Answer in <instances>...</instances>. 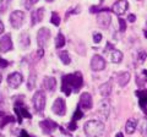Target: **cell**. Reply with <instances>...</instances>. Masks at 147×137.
I'll list each match as a JSON object with an SVG mask.
<instances>
[{"label": "cell", "mask_w": 147, "mask_h": 137, "mask_svg": "<svg viewBox=\"0 0 147 137\" xmlns=\"http://www.w3.org/2000/svg\"><path fill=\"white\" fill-rule=\"evenodd\" d=\"M1 80H3V76H1V74H0V83H1Z\"/></svg>", "instance_id": "obj_46"}, {"label": "cell", "mask_w": 147, "mask_h": 137, "mask_svg": "<svg viewBox=\"0 0 147 137\" xmlns=\"http://www.w3.org/2000/svg\"><path fill=\"white\" fill-rule=\"evenodd\" d=\"M0 137H4V136H3V135H0Z\"/></svg>", "instance_id": "obj_48"}, {"label": "cell", "mask_w": 147, "mask_h": 137, "mask_svg": "<svg viewBox=\"0 0 147 137\" xmlns=\"http://www.w3.org/2000/svg\"><path fill=\"white\" fill-rule=\"evenodd\" d=\"M84 85V77L81 72L76 71L74 74H69L63 76V86H61V92H64L66 95H70L71 92H79L80 88Z\"/></svg>", "instance_id": "obj_1"}, {"label": "cell", "mask_w": 147, "mask_h": 137, "mask_svg": "<svg viewBox=\"0 0 147 137\" xmlns=\"http://www.w3.org/2000/svg\"><path fill=\"white\" fill-rule=\"evenodd\" d=\"M115 137H124V135H123V132H118V134L115 135Z\"/></svg>", "instance_id": "obj_42"}, {"label": "cell", "mask_w": 147, "mask_h": 137, "mask_svg": "<svg viewBox=\"0 0 147 137\" xmlns=\"http://www.w3.org/2000/svg\"><path fill=\"white\" fill-rule=\"evenodd\" d=\"M136 126H137L136 119H129V120L126 121V125H125V131H126V134H129V135L134 134L135 130H136Z\"/></svg>", "instance_id": "obj_22"}, {"label": "cell", "mask_w": 147, "mask_h": 137, "mask_svg": "<svg viewBox=\"0 0 147 137\" xmlns=\"http://www.w3.org/2000/svg\"><path fill=\"white\" fill-rule=\"evenodd\" d=\"M52 110L54 114L57 115H65L66 114V104H65V100L63 98H57L55 102L53 103V107H52Z\"/></svg>", "instance_id": "obj_7"}, {"label": "cell", "mask_w": 147, "mask_h": 137, "mask_svg": "<svg viewBox=\"0 0 147 137\" xmlns=\"http://www.w3.org/2000/svg\"><path fill=\"white\" fill-rule=\"evenodd\" d=\"M144 34H145V37L147 38V30H146V31H144Z\"/></svg>", "instance_id": "obj_45"}, {"label": "cell", "mask_w": 147, "mask_h": 137, "mask_svg": "<svg viewBox=\"0 0 147 137\" xmlns=\"http://www.w3.org/2000/svg\"><path fill=\"white\" fill-rule=\"evenodd\" d=\"M105 67V60L100 55H93L91 59V68L93 71H102Z\"/></svg>", "instance_id": "obj_10"}, {"label": "cell", "mask_w": 147, "mask_h": 137, "mask_svg": "<svg viewBox=\"0 0 147 137\" xmlns=\"http://www.w3.org/2000/svg\"><path fill=\"white\" fill-rule=\"evenodd\" d=\"M136 95L140 97V107L147 114V91H137Z\"/></svg>", "instance_id": "obj_19"}, {"label": "cell", "mask_w": 147, "mask_h": 137, "mask_svg": "<svg viewBox=\"0 0 147 137\" xmlns=\"http://www.w3.org/2000/svg\"><path fill=\"white\" fill-rule=\"evenodd\" d=\"M13 110H15L16 115H17L18 124H21L22 119H24V118H27V119L32 118V115L28 113V109H27L26 105H25L24 100H21V99H16L15 100V107H13Z\"/></svg>", "instance_id": "obj_3"}, {"label": "cell", "mask_w": 147, "mask_h": 137, "mask_svg": "<svg viewBox=\"0 0 147 137\" xmlns=\"http://www.w3.org/2000/svg\"><path fill=\"white\" fill-rule=\"evenodd\" d=\"M10 3L11 0H0V13H4L7 10L10 6Z\"/></svg>", "instance_id": "obj_27"}, {"label": "cell", "mask_w": 147, "mask_h": 137, "mask_svg": "<svg viewBox=\"0 0 147 137\" xmlns=\"http://www.w3.org/2000/svg\"><path fill=\"white\" fill-rule=\"evenodd\" d=\"M39 126H40V129H42L44 135H50L58 127V124L55 121L50 120V119H44V120H42L39 122Z\"/></svg>", "instance_id": "obj_8"}, {"label": "cell", "mask_w": 147, "mask_h": 137, "mask_svg": "<svg viewBox=\"0 0 147 137\" xmlns=\"http://www.w3.org/2000/svg\"><path fill=\"white\" fill-rule=\"evenodd\" d=\"M131 79V76L129 72H121V74H119L118 77H117V80H118V83L120 87H125V86L129 83V81H130Z\"/></svg>", "instance_id": "obj_20"}, {"label": "cell", "mask_w": 147, "mask_h": 137, "mask_svg": "<svg viewBox=\"0 0 147 137\" xmlns=\"http://www.w3.org/2000/svg\"><path fill=\"white\" fill-rule=\"evenodd\" d=\"M49 38H50V31L48 28H45V27L44 28H40L38 31V33H37V43H38L40 48L47 47Z\"/></svg>", "instance_id": "obj_6"}, {"label": "cell", "mask_w": 147, "mask_h": 137, "mask_svg": "<svg viewBox=\"0 0 147 137\" xmlns=\"http://www.w3.org/2000/svg\"><path fill=\"white\" fill-rule=\"evenodd\" d=\"M24 20H25V12L24 11L16 10L10 15V24L13 28H16V30H18L22 26Z\"/></svg>", "instance_id": "obj_5"}, {"label": "cell", "mask_w": 147, "mask_h": 137, "mask_svg": "<svg viewBox=\"0 0 147 137\" xmlns=\"http://www.w3.org/2000/svg\"><path fill=\"white\" fill-rule=\"evenodd\" d=\"M119 30L121 32H124L126 30V22H125V20H123L121 17H119Z\"/></svg>", "instance_id": "obj_31"}, {"label": "cell", "mask_w": 147, "mask_h": 137, "mask_svg": "<svg viewBox=\"0 0 147 137\" xmlns=\"http://www.w3.org/2000/svg\"><path fill=\"white\" fill-rule=\"evenodd\" d=\"M32 102H33V105H34V109L38 113H40L44 109L45 107V95L42 91H37L34 93L33 98H32Z\"/></svg>", "instance_id": "obj_4"}, {"label": "cell", "mask_w": 147, "mask_h": 137, "mask_svg": "<svg viewBox=\"0 0 147 137\" xmlns=\"http://www.w3.org/2000/svg\"><path fill=\"white\" fill-rule=\"evenodd\" d=\"M24 81V77L20 72H12L7 76V85L10 86L11 88H18Z\"/></svg>", "instance_id": "obj_9"}, {"label": "cell", "mask_w": 147, "mask_h": 137, "mask_svg": "<svg viewBox=\"0 0 147 137\" xmlns=\"http://www.w3.org/2000/svg\"><path fill=\"white\" fill-rule=\"evenodd\" d=\"M12 49V40L10 33H6L0 38V52L1 53H7Z\"/></svg>", "instance_id": "obj_11"}, {"label": "cell", "mask_w": 147, "mask_h": 137, "mask_svg": "<svg viewBox=\"0 0 147 137\" xmlns=\"http://www.w3.org/2000/svg\"><path fill=\"white\" fill-rule=\"evenodd\" d=\"M140 132H141V134H142V135H144V134H146V132H147V121H146V120H144V121H142V122H141Z\"/></svg>", "instance_id": "obj_33"}, {"label": "cell", "mask_w": 147, "mask_h": 137, "mask_svg": "<svg viewBox=\"0 0 147 137\" xmlns=\"http://www.w3.org/2000/svg\"><path fill=\"white\" fill-rule=\"evenodd\" d=\"M9 65V62L5 60V59H0V67L1 68H5Z\"/></svg>", "instance_id": "obj_37"}, {"label": "cell", "mask_w": 147, "mask_h": 137, "mask_svg": "<svg viewBox=\"0 0 147 137\" xmlns=\"http://www.w3.org/2000/svg\"><path fill=\"white\" fill-rule=\"evenodd\" d=\"M127 20H129V22L134 24V22L136 21V16H135V15H132V13H130V15H129V17H127Z\"/></svg>", "instance_id": "obj_38"}, {"label": "cell", "mask_w": 147, "mask_h": 137, "mask_svg": "<svg viewBox=\"0 0 147 137\" xmlns=\"http://www.w3.org/2000/svg\"><path fill=\"white\" fill-rule=\"evenodd\" d=\"M43 88H45L47 91H54L55 87H57V80L54 79V77H50V76H47V77H44V80H43Z\"/></svg>", "instance_id": "obj_18"}, {"label": "cell", "mask_w": 147, "mask_h": 137, "mask_svg": "<svg viewBox=\"0 0 147 137\" xmlns=\"http://www.w3.org/2000/svg\"><path fill=\"white\" fill-rule=\"evenodd\" d=\"M112 82H105V83L100 85L99 87V93L103 95V97H108L112 93Z\"/></svg>", "instance_id": "obj_21"}, {"label": "cell", "mask_w": 147, "mask_h": 137, "mask_svg": "<svg viewBox=\"0 0 147 137\" xmlns=\"http://www.w3.org/2000/svg\"><path fill=\"white\" fill-rule=\"evenodd\" d=\"M38 1V0H25V3H24V5L26 9H31L32 5H34V4Z\"/></svg>", "instance_id": "obj_32"}, {"label": "cell", "mask_w": 147, "mask_h": 137, "mask_svg": "<svg viewBox=\"0 0 147 137\" xmlns=\"http://www.w3.org/2000/svg\"><path fill=\"white\" fill-rule=\"evenodd\" d=\"M4 103V100H3V95L0 94V104H3Z\"/></svg>", "instance_id": "obj_44"}, {"label": "cell", "mask_w": 147, "mask_h": 137, "mask_svg": "<svg viewBox=\"0 0 147 137\" xmlns=\"http://www.w3.org/2000/svg\"><path fill=\"white\" fill-rule=\"evenodd\" d=\"M4 116H5V113H4V111H0V118H4Z\"/></svg>", "instance_id": "obj_43"}, {"label": "cell", "mask_w": 147, "mask_h": 137, "mask_svg": "<svg viewBox=\"0 0 147 137\" xmlns=\"http://www.w3.org/2000/svg\"><path fill=\"white\" fill-rule=\"evenodd\" d=\"M79 107H82L84 109H91L92 108V97L90 93H82L81 94V98H80V105Z\"/></svg>", "instance_id": "obj_16"}, {"label": "cell", "mask_w": 147, "mask_h": 137, "mask_svg": "<svg viewBox=\"0 0 147 137\" xmlns=\"http://www.w3.org/2000/svg\"><path fill=\"white\" fill-rule=\"evenodd\" d=\"M50 22L54 26H59L60 25V16L58 15V12H53L52 13V19H50Z\"/></svg>", "instance_id": "obj_29"}, {"label": "cell", "mask_w": 147, "mask_h": 137, "mask_svg": "<svg viewBox=\"0 0 147 137\" xmlns=\"http://www.w3.org/2000/svg\"><path fill=\"white\" fill-rule=\"evenodd\" d=\"M44 13H45L44 7H39V9H37V10H34L33 12H32V16H31L32 17V26L39 24V22L43 20Z\"/></svg>", "instance_id": "obj_14"}, {"label": "cell", "mask_w": 147, "mask_h": 137, "mask_svg": "<svg viewBox=\"0 0 147 137\" xmlns=\"http://www.w3.org/2000/svg\"><path fill=\"white\" fill-rule=\"evenodd\" d=\"M98 113L102 115V118L104 119H108L109 116V113H110V105L107 100H102L98 105Z\"/></svg>", "instance_id": "obj_17"}, {"label": "cell", "mask_w": 147, "mask_h": 137, "mask_svg": "<svg viewBox=\"0 0 147 137\" xmlns=\"http://www.w3.org/2000/svg\"><path fill=\"white\" fill-rule=\"evenodd\" d=\"M84 129H85V134L88 137H98L104 132V125L102 121L90 120L85 124Z\"/></svg>", "instance_id": "obj_2"}, {"label": "cell", "mask_w": 147, "mask_h": 137, "mask_svg": "<svg viewBox=\"0 0 147 137\" xmlns=\"http://www.w3.org/2000/svg\"><path fill=\"white\" fill-rule=\"evenodd\" d=\"M110 21H112V17H110L108 11H103V12L98 13V16H97V24L100 27H103V28H107V27L110 25Z\"/></svg>", "instance_id": "obj_13"}, {"label": "cell", "mask_w": 147, "mask_h": 137, "mask_svg": "<svg viewBox=\"0 0 147 137\" xmlns=\"http://www.w3.org/2000/svg\"><path fill=\"white\" fill-rule=\"evenodd\" d=\"M59 58H60L61 62L64 64V65H69V64L71 62V59L70 56H69V53L66 52V50H61L60 53H59Z\"/></svg>", "instance_id": "obj_25"}, {"label": "cell", "mask_w": 147, "mask_h": 137, "mask_svg": "<svg viewBox=\"0 0 147 137\" xmlns=\"http://www.w3.org/2000/svg\"><path fill=\"white\" fill-rule=\"evenodd\" d=\"M67 127H69V130L70 131H75L76 129H77V125H76V121H71L70 124L67 125Z\"/></svg>", "instance_id": "obj_36"}, {"label": "cell", "mask_w": 147, "mask_h": 137, "mask_svg": "<svg viewBox=\"0 0 147 137\" xmlns=\"http://www.w3.org/2000/svg\"><path fill=\"white\" fill-rule=\"evenodd\" d=\"M146 58H147V53L145 52V50L140 52V54H139V60H140L141 62H144V61L146 60Z\"/></svg>", "instance_id": "obj_34"}, {"label": "cell", "mask_w": 147, "mask_h": 137, "mask_svg": "<svg viewBox=\"0 0 147 137\" xmlns=\"http://www.w3.org/2000/svg\"><path fill=\"white\" fill-rule=\"evenodd\" d=\"M84 118V111L80 109V107H77L76 109V111L74 113V115H72V121H77V120H80V119Z\"/></svg>", "instance_id": "obj_28"}, {"label": "cell", "mask_w": 147, "mask_h": 137, "mask_svg": "<svg viewBox=\"0 0 147 137\" xmlns=\"http://www.w3.org/2000/svg\"><path fill=\"white\" fill-rule=\"evenodd\" d=\"M45 1H48V3H52V1H54V0H45Z\"/></svg>", "instance_id": "obj_47"}, {"label": "cell", "mask_w": 147, "mask_h": 137, "mask_svg": "<svg viewBox=\"0 0 147 137\" xmlns=\"http://www.w3.org/2000/svg\"><path fill=\"white\" fill-rule=\"evenodd\" d=\"M20 137H31L28 134H27V132L25 131V130H22L21 132H20Z\"/></svg>", "instance_id": "obj_39"}, {"label": "cell", "mask_w": 147, "mask_h": 137, "mask_svg": "<svg viewBox=\"0 0 147 137\" xmlns=\"http://www.w3.org/2000/svg\"><path fill=\"white\" fill-rule=\"evenodd\" d=\"M36 79H37V76L36 74H31L30 77H28V81H27V88H28L30 91H32L34 88V86H36Z\"/></svg>", "instance_id": "obj_26"}, {"label": "cell", "mask_w": 147, "mask_h": 137, "mask_svg": "<svg viewBox=\"0 0 147 137\" xmlns=\"http://www.w3.org/2000/svg\"><path fill=\"white\" fill-rule=\"evenodd\" d=\"M142 75L146 76V80L145 81H147V70H142Z\"/></svg>", "instance_id": "obj_41"}, {"label": "cell", "mask_w": 147, "mask_h": 137, "mask_svg": "<svg viewBox=\"0 0 147 137\" xmlns=\"http://www.w3.org/2000/svg\"><path fill=\"white\" fill-rule=\"evenodd\" d=\"M65 43H66V40H65L64 34L61 33V32H59V33L57 34V38H55V47H57L58 49H60L65 45Z\"/></svg>", "instance_id": "obj_24"}, {"label": "cell", "mask_w": 147, "mask_h": 137, "mask_svg": "<svg viewBox=\"0 0 147 137\" xmlns=\"http://www.w3.org/2000/svg\"><path fill=\"white\" fill-rule=\"evenodd\" d=\"M15 121V118L13 116H6V118H4V119H1V122H0V127H3L5 126V125H7L9 122H13Z\"/></svg>", "instance_id": "obj_30"}, {"label": "cell", "mask_w": 147, "mask_h": 137, "mask_svg": "<svg viewBox=\"0 0 147 137\" xmlns=\"http://www.w3.org/2000/svg\"><path fill=\"white\" fill-rule=\"evenodd\" d=\"M107 54H109V58H110V61L114 62V64H119L121 60H123V54L120 50H118L115 48L108 50V52H105Z\"/></svg>", "instance_id": "obj_15"}, {"label": "cell", "mask_w": 147, "mask_h": 137, "mask_svg": "<svg viewBox=\"0 0 147 137\" xmlns=\"http://www.w3.org/2000/svg\"><path fill=\"white\" fill-rule=\"evenodd\" d=\"M30 44H31V42H30V36H28V33H21V36H20V45H21V48H28L30 47Z\"/></svg>", "instance_id": "obj_23"}, {"label": "cell", "mask_w": 147, "mask_h": 137, "mask_svg": "<svg viewBox=\"0 0 147 137\" xmlns=\"http://www.w3.org/2000/svg\"><path fill=\"white\" fill-rule=\"evenodd\" d=\"M93 40H94V43H99L100 40H102V34L100 33H94L93 34Z\"/></svg>", "instance_id": "obj_35"}, {"label": "cell", "mask_w": 147, "mask_h": 137, "mask_svg": "<svg viewBox=\"0 0 147 137\" xmlns=\"http://www.w3.org/2000/svg\"><path fill=\"white\" fill-rule=\"evenodd\" d=\"M127 7H129V3L126 0H118V1L113 5V12L118 16H121L126 12Z\"/></svg>", "instance_id": "obj_12"}, {"label": "cell", "mask_w": 147, "mask_h": 137, "mask_svg": "<svg viewBox=\"0 0 147 137\" xmlns=\"http://www.w3.org/2000/svg\"><path fill=\"white\" fill-rule=\"evenodd\" d=\"M3 32H4V24H3L1 21H0V34H1Z\"/></svg>", "instance_id": "obj_40"}]
</instances>
